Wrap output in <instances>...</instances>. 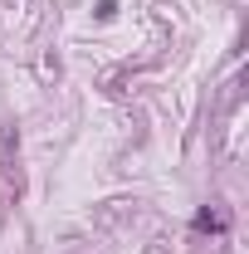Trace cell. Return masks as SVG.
<instances>
[{"label":"cell","instance_id":"6da1fadb","mask_svg":"<svg viewBox=\"0 0 249 254\" xmlns=\"http://www.w3.org/2000/svg\"><path fill=\"white\" fill-rule=\"evenodd\" d=\"M195 230H225V215H215V210H200V215H195Z\"/></svg>","mask_w":249,"mask_h":254}]
</instances>
